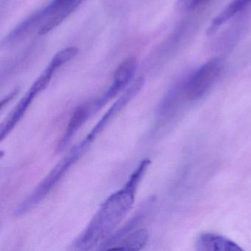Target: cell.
Segmentation results:
<instances>
[{
	"mask_svg": "<svg viewBox=\"0 0 251 251\" xmlns=\"http://www.w3.org/2000/svg\"><path fill=\"white\" fill-rule=\"evenodd\" d=\"M151 163L148 158L141 161L123 188L105 200L75 242L76 249H90L111 235L133 206L138 186Z\"/></svg>",
	"mask_w": 251,
	"mask_h": 251,
	"instance_id": "cell-1",
	"label": "cell"
},
{
	"mask_svg": "<svg viewBox=\"0 0 251 251\" xmlns=\"http://www.w3.org/2000/svg\"><path fill=\"white\" fill-rule=\"evenodd\" d=\"M89 147V145H86L83 141L73 147L69 153L58 163V164L51 170L50 173L38 185L31 195H29L25 201L20 204V206L16 210L15 215L17 217H20L27 214L41 201H43L45 197L64 177L67 171L75 164L76 161H78L79 158L86 152Z\"/></svg>",
	"mask_w": 251,
	"mask_h": 251,
	"instance_id": "cell-2",
	"label": "cell"
},
{
	"mask_svg": "<svg viewBox=\"0 0 251 251\" xmlns=\"http://www.w3.org/2000/svg\"><path fill=\"white\" fill-rule=\"evenodd\" d=\"M222 68L220 60L213 58L183 77L188 100L195 101L205 96L220 77Z\"/></svg>",
	"mask_w": 251,
	"mask_h": 251,
	"instance_id": "cell-3",
	"label": "cell"
},
{
	"mask_svg": "<svg viewBox=\"0 0 251 251\" xmlns=\"http://www.w3.org/2000/svg\"><path fill=\"white\" fill-rule=\"evenodd\" d=\"M145 84V79L142 77H138L132 84L127 88V90L122 95V96L111 105V108L102 116V118L98 121L96 126H94L93 129L84 139L89 145L94 142L97 136L105 129L108 123L118 114L126 105L130 102L138 94Z\"/></svg>",
	"mask_w": 251,
	"mask_h": 251,
	"instance_id": "cell-4",
	"label": "cell"
},
{
	"mask_svg": "<svg viewBox=\"0 0 251 251\" xmlns=\"http://www.w3.org/2000/svg\"><path fill=\"white\" fill-rule=\"evenodd\" d=\"M136 68L137 61L134 57L127 58L118 66L114 73L112 84L100 99L92 103L95 111H99L123 89H126L133 79Z\"/></svg>",
	"mask_w": 251,
	"mask_h": 251,
	"instance_id": "cell-5",
	"label": "cell"
},
{
	"mask_svg": "<svg viewBox=\"0 0 251 251\" xmlns=\"http://www.w3.org/2000/svg\"><path fill=\"white\" fill-rule=\"evenodd\" d=\"M45 88L36 80L32 85L28 92L26 94L25 96L23 97V99L17 104L14 111L11 113V115L8 117V120L2 124L0 130V139L3 141L5 138L8 136L10 133L12 131L15 126L20 123V120L23 119L25 114L26 111L28 109L30 105H31L33 100L42 91L45 90Z\"/></svg>",
	"mask_w": 251,
	"mask_h": 251,
	"instance_id": "cell-6",
	"label": "cell"
},
{
	"mask_svg": "<svg viewBox=\"0 0 251 251\" xmlns=\"http://www.w3.org/2000/svg\"><path fill=\"white\" fill-rule=\"evenodd\" d=\"M189 100L185 89L184 78L179 80L167 92L157 109V117L161 120L171 117L183 101Z\"/></svg>",
	"mask_w": 251,
	"mask_h": 251,
	"instance_id": "cell-7",
	"label": "cell"
},
{
	"mask_svg": "<svg viewBox=\"0 0 251 251\" xmlns=\"http://www.w3.org/2000/svg\"><path fill=\"white\" fill-rule=\"evenodd\" d=\"M95 112L93 104H84L76 108L70 118L65 133L57 145V151H61L70 143L80 127L85 124L90 116Z\"/></svg>",
	"mask_w": 251,
	"mask_h": 251,
	"instance_id": "cell-8",
	"label": "cell"
},
{
	"mask_svg": "<svg viewBox=\"0 0 251 251\" xmlns=\"http://www.w3.org/2000/svg\"><path fill=\"white\" fill-rule=\"evenodd\" d=\"M199 251H242V248L230 239L214 233H204L196 242Z\"/></svg>",
	"mask_w": 251,
	"mask_h": 251,
	"instance_id": "cell-9",
	"label": "cell"
},
{
	"mask_svg": "<svg viewBox=\"0 0 251 251\" xmlns=\"http://www.w3.org/2000/svg\"><path fill=\"white\" fill-rule=\"evenodd\" d=\"M251 2V0H232V2L211 22L207 30V35L211 36L215 33L225 23L242 11Z\"/></svg>",
	"mask_w": 251,
	"mask_h": 251,
	"instance_id": "cell-10",
	"label": "cell"
},
{
	"mask_svg": "<svg viewBox=\"0 0 251 251\" xmlns=\"http://www.w3.org/2000/svg\"><path fill=\"white\" fill-rule=\"evenodd\" d=\"M149 234L146 229H137L127 233L111 250L139 251L148 243Z\"/></svg>",
	"mask_w": 251,
	"mask_h": 251,
	"instance_id": "cell-11",
	"label": "cell"
},
{
	"mask_svg": "<svg viewBox=\"0 0 251 251\" xmlns=\"http://www.w3.org/2000/svg\"><path fill=\"white\" fill-rule=\"evenodd\" d=\"M78 53V49L75 47L64 48L55 54L50 64L53 66L57 70L70 62Z\"/></svg>",
	"mask_w": 251,
	"mask_h": 251,
	"instance_id": "cell-12",
	"label": "cell"
},
{
	"mask_svg": "<svg viewBox=\"0 0 251 251\" xmlns=\"http://www.w3.org/2000/svg\"><path fill=\"white\" fill-rule=\"evenodd\" d=\"M83 1V0H52V2L45 9L48 11H52L64 5H73L77 8Z\"/></svg>",
	"mask_w": 251,
	"mask_h": 251,
	"instance_id": "cell-13",
	"label": "cell"
},
{
	"mask_svg": "<svg viewBox=\"0 0 251 251\" xmlns=\"http://www.w3.org/2000/svg\"><path fill=\"white\" fill-rule=\"evenodd\" d=\"M207 0H178L177 5L179 8L183 10H191L203 3Z\"/></svg>",
	"mask_w": 251,
	"mask_h": 251,
	"instance_id": "cell-14",
	"label": "cell"
},
{
	"mask_svg": "<svg viewBox=\"0 0 251 251\" xmlns=\"http://www.w3.org/2000/svg\"><path fill=\"white\" fill-rule=\"evenodd\" d=\"M17 92H18V91L15 90L14 92H11V93L10 94V95H8L5 99H4L2 101V102H1V108H3L4 105L8 104V102H9L10 100H12L16 95H17Z\"/></svg>",
	"mask_w": 251,
	"mask_h": 251,
	"instance_id": "cell-15",
	"label": "cell"
}]
</instances>
